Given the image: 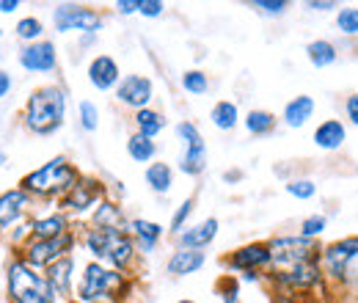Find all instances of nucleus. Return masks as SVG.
<instances>
[{
	"label": "nucleus",
	"instance_id": "obj_29",
	"mask_svg": "<svg viewBox=\"0 0 358 303\" xmlns=\"http://www.w3.org/2000/svg\"><path fill=\"white\" fill-rule=\"evenodd\" d=\"M127 155L133 157L135 163H152L155 155H157V143L141 132H133L130 141H127Z\"/></svg>",
	"mask_w": 358,
	"mask_h": 303
},
{
	"label": "nucleus",
	"instance_id": "obj_50",
	"mask_svg": "<svg viewBox=\"0 0 358 303\" xmlns=\"http://www.w3.org/2000/svg\"><path fill=\"white\" fill-rule=\"evenodd\" d=\"M224 303H240V301H224Z\"/></svg>",
	"mask_w": 358,
	"mask_h": 303
},
{
	"label": "nucleus",
	"instance_id": "obj_19",
	"mask_svg": "<svg viewBox=\"0 0 358 303\" xmlns=\"http://www.w3.org/2000/svg\"><path fill=\"white\" fill-rule=\"evenodd\" d=\"M130 234H133L135 246H138L143 254H152L155 246H157L160 237H163V226L155 223V220H146V218H133V220H130Z\"/></svg>",
	"mask_w": 358,
	"mask_h": 303
},
{
	"label": "nucleus",
	"instance_id": "obj_9",
	"mask_svg": "<svg viewBox=\"0 0 358 303\" xmlns=\"http://www.w3.org/2000/svg\"><path fill=\"white\" fill-rule=\"evenodd\" d=\"M72 246H75V234L72 232H66L64 237H55V240H31L22 248V257L20 260H25L31 267L39 270V267H50V265H55L58 260L69 257Z\"/></svg>",
	"mask_w": 358,
	"mask_h": 303
},
{
	"label": "nucleus",
	"instance_id": "obj_45",
	"mask_svg": "<svg viewBox=\"0 0 358 303\" xmlns=\"http://www.w3.org/2000/svg\"><path fill=\"white\" fill-rule=\"evenodd\" d=\"M8 91H11V78H8V72L0 69V99H3Z\"/></svg>",
	"mask_w": 358,
	"mask_h": 303
},
{
	"label": "nucleus",
	"instance_id": "obj_18",
	"mask_svg": "<svg viewBox=\"0 0 358 303\" xmlns=\"http://www.w3.org/2000/svg\"><path fill=\"white\" fill-rule=\"evenodd\" d=\"M31 207V193H25L22 188H14L8 193H0V226H11L25 216V210Z\"/></svg>",
	"mask_w": 358,
	"mask_h": 303
},
{
	"label": "nucleus",
	"instance_id": "obj_2",
	"mask_svg": "<svg viewBox=\"0 0 358 303\" xmlns=\"http://www.w3.org/2000/svg\"><path fill=\"white\" fill-rule=\"evenodd\" d=\"M83 246L89 251L94 262H102L119 273H127L133 267L135 254H138V246H135L133 234L130 232H122V229H99V226H91L83 234Z\"/></svg>",
	"mask_w": 358,
	"mask_h": 303
},
{
	"label": "nucleus",
	"instance_id": "obj_49",
	"mask_svg": "<svg viewBox=\"0 0 358 303\" xmlns=\"http://www.w3.org/2000/svg\"><path fill=\"white\" fill-rule=\"evenodd\" d=\"M179 303H196V301H179Z\"/></svg>",
	"mask_w": 358,
	"mask_h": 303
},
{
	"label": "nucleus",
	"instance_id": "obj_23",
	"mask_svg": "<svg viewBox=\"0 0 358 303\" xmlns=\"http://www.w3.org/2000/svg\"><path fill=\"white\" fill-rule=\"evenodd\" d=\"M69 229V220L64 213H55V216H45V218H36L31 223V237L34 240H55V237H64Z\"/></svg>",
	"mask_w": 358,
	"mask_h": 303
},
{
	"label": "nucleus",
	"instance_id": "obj_21",
	"mask_svg": "<svg viewBox=\"0 0 358 303\" xmlns=\"http://www.w3.org/2000/svg\"><path fill=\"white\" fill-rule=\"evenodd\" d=\"M312 116H314V99L309 94H301V97L289 99V102L284 105V113H281L284 125L292 127V130H301Z\"/></svg>",
	"mask_w": 358,
	"mask_h": 303
},
{
	"label": "nucleus",
	"instance_id": "obj_22",
	"mask_svg": "<svg viewBox=\"0 0 358 303\" xmlns=\"http://www.w3.org/2000/svg\"><path fill=\"white\" fill-rule=\"evenodd\" d=\"M207 262L204 251H190V248H177L171 257H169V273L171 276H190V273H199Z\"/></svg>",
	"mask_w": 358,
	"mask_h": 303
},
{
	"label": "nucleus",
	"instance_id": "obj_46",
	"mask_svg": "<svg viewBox=\"0 0 358 303\" xmlns=\"http://www.w3.org/2000/svg\"><path fill=\"white\" fill-rule=\"evenodd\" d=\"M20 8V0H0V11L3 14H11V11H17Z\"/></svg>",
	"mask_w": 358,
	"mask_h": 303
},
{
	"label": "nucleus",
	"instance_id": "obj_24",
	"mask_svg": "<svg viewBox=\"0 0 358 303\" xmlns=\"http://www.w3.org/2000/svg\"><path fill=\"white\" fill-rule=\"evenodd\" d=\"M91 226H99V229H122V232H130V220L124 218L122 207L113 204V202H102L96 210H94V223Z\"/></svg>",
	"mask_w": 358,
	"mask_h": 303
},
{
	"label": "nucleus",
	"instance_id": "obj_43",
	"mask_svg": "<svg viewBox=\"0 0 358 303\" xmlns=\"http://www.w3.org/2000/svg\"><path fill=\"white\" fill-rule=\"evenodd\" d=\"M345 116H348V122L358 127V94H350L348 99H345Z\"/></svg>",
	"mask_w": 358,
	"mask_h": 303
},
{
	"label": "nucleus",
	"instance_id": "obj_42",
	"mask_svg": "<svg viewBox=\"0 0 358 303\" xmlns=\"http://www.w3.org/2000/svg\"><path fill=\"white\" fill-rule=\"evenodd\" d=\"M306 8H309V11H320V14H328V11H339L342 6H339L336 0H309Z\"/></svg>",
	"mask_w": 358,
	"mask_h": 303
},
{
	"label": "nucleus",
	"instance_id": "obj_6",
	"mask_svg": "<svg viewBox=\"0 0 358 303\" xmlns=\"http://www.w3.org/2000/svg\"><path fill=\"white\" fill-rule=\"evenodd\" d=\"M268 279L273 290H275L273 295H281V298H289V301H298V298H306V295H328V284H325L320 260L295 265L289 270H275Z\"/></svg>",
	"mask_w": 358,
	"mask_h": 303
},
{
	"label": "nucleus",
	"instance_id": "obj_26",
	"mask_svg": "<svg viewBox=\"0 0 358 303\" xmlns=\"http://www.w3.org/2000/svg\"><path fill=\"white\" fill-rule=\"evenodd\" d=\"M133 122H135V127H138V132H141V135H146V138H152V141H155V138L163 132V127H166L163 113H160V111H152V108L135 111Z\"/></svg>",
	"mask_w": 358,
	"mask_h": 303
},
{
	"label": "nucleus",
	"instance_id": "obj_40",
	"mask_svg": "<svg viewBox=\"0 0 358 303\" xmlns=\"http://www.w3.org/2000/svg\"><path fill=\"white\" fill-rule=\"evenodd\" d=\"M251 6H254V8H259L262 14H270V17H281V14L289 8V3H287V0H254Z\"/></svg>",
	"mask_w": 358,
	"mask_h": 303
},
{
	"label": "nucleus",
	"instance_id": "obj_44",
	"mask_svg": "<svg viewBox=\"0 0 358 303\" xmlns=\"http://www.w3.org/2000/svg\"><path fill=\"white\" fill-rule=\"evenodd\" d=\"M116 11L124 14V17H127V14H135V11H141V0H119V3H116Z\"/></svg>",
	"mask_w": 358,
	"mask_h": 303
},
{
	"label": "nucleus",
	"instance_id": "obj_41",
	"mask_svg": "<svg viewBox=\"0 0 358 303\" xmlns=\"http://www.w3.org/2000/svg\"><path fill=\"white\" fill-rule=\"evenodd\" d=\"M166 11V3L163 0H141V11L138 14H143V17H160Z\"/></svg>",
	"mask_w": 358,
	"mask_h": 303
},
{
	"label": "nucleus",
	"instance_id": "obj_7",
	"mask_svg": "<svg viewBox=\"0 0 358 303\" xmlns=\"http://www.w3.org/2000/svg\"><path fill=\"white\" fill-rule=\"evenodd\" d=\"M8 281V298L11 303H55L58 293L47 281L45 273L31 267L25 260H14L6 270Z\"/></svg>",
	"mask_w": 358,
	"mask_h": 303
},
{
	"label": "nucleus",
	"instance_id": "obj_30",
	"mask_svg": "<svg viewBox=\"0 0 358 303\" xmlns=\"http://www.w3.org/2000/svg\"><path fill=\"white\" fill-rule=\"evenodd\" d=\"M210 119H213V125H215L218 130H234V127H237V122H240V111H237V105H234V102L221 99V102H215V105H213Z\"/></svg>",
	"mask_w": 358,
	"mask_h": 303
},
{
	"label": "nucleus",
	"instance_id": "obj_28",
	"mask_svg": "<svg viewBox=\"0 0 358 303\" xmlns=\"http://www.w3.org/2000/svg\"><path fill=\"white\" fill-rule=\"evenodd\" d=\"M207 169V146L199 143V146H185V155L179 160V171L187 174V176H199V174Z\"/></svg>",
	"mask_w": 358,
	"mask_h": 303
},
{
	"label": "nucleus",
	"instance_id": "obj_35",
	"mask_svg": "<svg viewBox=\"0 0 358 303\" xmlns=\"http://www.w3.org/2000/svg\"><path fill=\"white\" fill-rule=\"evenodd\" d=\"M325 229H328V218L322 216V213H314V216H306L301 220V232L298 234H303L309 240H320Z\"/></svg>",
	"mask_w": 358,
	"mask_h": 303
},
{
	"label": "nucleus",
	"instance_id": "obj_8",
	"mask_svg": "<svg viewBox=\"0 0 358 303\" xmlns=\"http://www.w3.org/2000/svg\"><path fill=\"white\" fill-rule=\"evenodd\" d=\"M268 246L273 273L275 270H289V267L303 265V262L320 260V254H322L320 240H309L303 234H278V237H270Z\"/></svg>",
	"mask_w": 358,
	"mask_h": 303
},
{
	"label": "nucleus",
	"instance_id": "obj_31",
	"mask_svg": "<svg viewBox=\"0 0 358 303\" xmlns=\"http://www.w3.org/2000/svg\"><path fill=\"white\" fill-rule=\"evenodd\" d=\"M243 122H245V130L251 132V135H257V138L270 135V132L275 130V125H278V119L270 111H251Z\"/></svg>",
	"mask_w": 358,
	"mask_h": 303
},
{
	"label": "nucleus",
	"instance_id": "obj_16",
	"mask_svg": "<svg viewBox=\"0 0 358 303\" xmlns=\"http://www.w3.org/2000/svg\"><path fill=\"white\" fill-rule=\"evenodd\" d=\"M218 237V220L215 218H207L196 226H185V232L177 234V243L179 248H190V251H201L207 248L213 240Z\"/></svg>",
	"mask_w": 358,
	"mask_h": 303
},
{
	"label": "nucleus",
	"instance_id": "obj_38",
	"mask_svg": "<svg viewBox=\"0 0 358 303\" xmlns=\"http://www.w3.org/2000/svg\"><path fill=\"white\" fill-rule=\"evenodd\" d=\"M177 135H179V141H182L185 146H199V143H204L201 132H199V127H196L193 122H179Z\"/></svg>",
	"mask_w": 358,
	"mask_h": 303
},
{
	"label": "nucleus",
	"instance_id": "obj_4",
	"mask_svg": "<svg viewBox=\"0 0 358 303\" xmlns=\"http://www.w3.org/2000/svg\"><path fill=\"white\" fill-rule=\"evenodd\" d=\"M127 293V273H119L102 262H89L78 281V303H119Z\"/></svg>",
	"mask_w": 358,
	"mask_h": 303
},
{
	"label": "nucleus",
	"instance_id": "obj_14",
	"mask_svg": "<svg viewBox=\"0 0 358 303\" xmlns=\"http://www.w3.org/2000/svg\"><path fill=\"white\" fill-rule=\"evenodd\" d=\"M20 64H22V69H28V72H52L55 64H58L55 44L52 42L28 44V47L20 52Z\"/></svg>",
	"mask_w": 358,
	"mask_h": 303
},
{
	"label": "nucleus",
	"instance_id": "obj_20",
	"mask_svg": "<svg viewBox=\"0 0 358 303\" xmlns=\"http://www.w3.org/2000/svg\"><path fill=\"white\" fill-rule=\"evenodd\" d=\"M45 276L58 295H72V284H75V260H72V254L58 260L55 265H50Z\"/></svg>",
	"mask_w": 358,
	"mask_h": 303
},
{
	"label": "nucleus",
	"instance_id": "obj_33",
	"mask_svg": "<svg viewBox=\"0 0 358 303\" xmlns=\"http://www.w3.org/2000/svg\"><path fill=\"white\" fill-rule=\"evenodd\" d=\"M17 36L22 39V42H31L36 44L39 42V36L45 34V25H42V20H36V17H25V20H20L17 22Z\"/></svg>",
	"mask_w": 358,
	"mask_h": 303
},
{
	"label": "nucleus",
	"instance_id": "obj_5",
	"mask_svg": "<svg viewBox=\"0 0 358 303\" xmlns=\"http://www.w3.org/2000/svg\"><path fill=\"white\" fill-rule=\"evenodd\" d=\"M66 116V91L58 86H42L28 97L25 127L36 135H50L64 125Z\"/></svg>",
	"mask_w": 358,
	"mask_h": 303
},
{
	"label": "nucleus",
	"instance_id": "obj_53",
	"mask_svg": "<svg viewBox=\"0 0 358 303\" xmlns=\"http://www.w3.org/2000/svg\"><path fill=\"white\" fill-rule=\"evenodd\" d=\"M69 303H78V301H69Z\"/></svg>",
	"mask_w": 358,
	"mask_h": 303
},
{
	"label": "nucleus",
	"instance_id": "obj_11",
	"mask_svg": "<svg viewBox=\"0 0 358 303\" xmlns=\"http://www.w3.org/2000/svg\"><path fill=\"white\" fill-rule=\"evenodd\" d=\"M102 202H105V185L94 176H80V182L61 199V210L83 216L89 210H96Z\"/></svg>",
	"mask_w": 358,
	"mask_h": 303
},
{
	"label": "nucleus",
	"instance_id": "obj_3",
	"mask_svg": "<svg viewBox=\"0 0 358 303\" xmlns=\"http://www.w3.org/2000/svg\"><path fill=\"white\" fill-rule=\"evenodd\" d=\"M80 182V171L66 160V157H52L42 169L25 174L20 188L31 196H42V199H64L75 185Z\"/></svg>",
	"mask_w": 358,
	"mask_h": 303
},
{
	"label": "nucleus",
	"instance_id": "obj_39",
	"mask_svg": "<svg viewBox=\"0 0 358 303\" xmlns=\"http://www.w3.org/2000/svg\"><path fill=\"white\" fill-rule=\"evenodd\" d=\"M190 213H193V199H185V202H182V204L177 207L174 218H171V232H174V234L185 232V223H187Z\"/></svg>",
	"mask_w": 358,
	"mask_h": 303
},
{
	"label": "nucleus",
	"instance_id": "obj_12",
	"mask_svg": "<svg viewBox=\"0 0 358 303\" xmlns=\"http://www.w3.org/2000/svg\"><path fill=\"white\" fill-rule=\"evenodd\" d=\"M224 265L229 270H237V273H259V270H268L270 246L268 243H248V246H240L237 251L226 254Z\"/></svg>",
	"mask_w": 358,
	"mask_h": 303
},
{
	"label": "nucleus",
	"instance_id": "obj_36",
	"mask_svg": "<svg viewBox=\"0 0 358 303\" xmlns=\"http://www.w3.org/2000/svg\"><path fill=\"white\" fill-rule=\"evenodd\" d=\"M182 88H185L187 94H207L210 78H207L201 69H190V72L182 75Z\"/></svg>",
	"mask_w": 358,
	"mask_h": 303
},
{
	"label": "nucleus",
	"instance_id": "obj_48",
	"mask_svg": "<svg viewBox=\"0 0 358 303\" xmlns=\"http://www.w3.org/2000/svg\"><path fill=\"white\" fill-rule=\"evenodd\" d=\"M3 163H6V152L0 149V166H3Z\"/></svg>",
	"mask_w": 358,
	"mask_h": 303
},
{
	"label": "nucleus",
	"instance_id": "obj_1",
	"mask_svg": "<svg viewBox=\"0 0 358 303\" xmlns=\"http://www.w3.org/2000/svg\"><path fill=\"white\" fill-rule=\"evenodd\" d=\"M320 267L328 284V295L358 298V234L325 243Z\"/></svg>",
	"mask_w": 358,
	"mask_h": 303
},
{
	"label": "nucleus",
	"instance_id": "obj_15",
	"mask_svg": "<svg viewBox=\"0 0 358 303\" xmlns=\"http://www.w3.org/2000/svg\"><path fill=\"white\" fill-rule=\"evenodd\" d=\"M89 83L96 88V91H110V88H116L122 83L119 64H116L110 55H96V58H91Z\"/></svg>",
	"mask_w": 358,
	"mask_h": 303
},
{
	"label": "nucleus",
	"instance_id": "obj_51",
	"mask_svg": "<svg viewBox=\"0 0 358 303\" xmlns=\"http://www.w3.org/2000/svg\"><path fill=\"white\" fill-rule=\"evenodd\" d=\"M0 39H3V31H0Z\"/></svg>",
	"mask_w": 358,
	"mask_h": 303
},
{
	"label": "nucleus",
	"instance_id": "obj_13",
	"mask_svg": "<svg viewBox=\"0 0 358 303\" xmlns=\"http://www.w3.org/2000/svg\"><path fill=\"white\" fill-rule=\"evenodd\" d=\"M152 97H155V86H152V80L146 75H124L122 83L116 86V99L122 105L133 108V111L149 108Z\"/></svg>",
	"mask_w": 358,
	"mask_h": 303
},
{
	"label": "nucleus",
	"instance_id": "obj_17",
	"mask_svg": "<svg viewBox=\"0 0 358 303\" xmlns=\"http://www.w3.org/2000/svg\"><path fill=\"white\" fill-rule=\"evenodd\" d=\"M312 141L322 152H336V149H342L345 141H348V127H345L342 119H325V122H320V125L314 127Z\"/></svg>",
	"mask_w": 358,
	"mask_h": 303
},
{
	"label": "nucleus",
	"instance_id": "obj_32",
	"mask_svg": "<svg viewBox=\"0 0 358 303\" xmlns=\"http://www.w3.org/2000/svg\"><path fill=\"white\" fill-rule=\"evenodd\" d=\"M336 28L342 36L358 39V6H345L336 11Z\"/></svg>",
	"mask_w": 358,
	"mask_h": 303
},
{
	"label": "nucleus",
	"instance_id": "obj_37",
	"mask_svg": "<svg viewBox=\"0 0 358 303\" xmlns=\"http://www.w3.org/2000/svg\"><path fill=\"white\" fill-rule=\"evenodd\" d=\"M78 111H80V127H83V130L94 132L99 127V108H96L91 99H83Z\"/></svg>",
	"mask_w": 358,
	"mask_h": 303
},
{
	"label": "nucleus",
	"instance_id": "obj_52",
	"mask_svg": "<svg viewBox=\"0 0 358 303\" xmlns=\"http://www.w3.org/2000/svg\"><path fill=\"white\" fill-rule=\"evenodd\" d=\"M356 50H358V39H356Z\"/></svg>",
	"mask_w": 358,
	"mask_h": 303
},
{
	"label": "nucleus",
	"instance_id": "obj_34",
	"mask_svg": "<svg viewBox=\"0 0 358 303\" xmlns=\"http://www.w3.org/2000/svg\"><path fill=\"white\" fill-rule=\"evenodd\" d=\"M287 193H289V196H295V199H301V202H309V199L317 196V182L309 179V176L289 179V182H287Z\"/></svg>",
	"mask_w": 358,
	"mask_h": 303
},
{
	"label": "nucleus",
	"instance_id": "obj_10",
	"mask_svg": "<svg viewBox=\"0 0 358 303\" xmlns=\"http://www.w3.org/2000/svg\"><path fill=\"white\" fill-rule=\"evenodd\" d=\"M55 28L61 34L66 31H80V34H94L102 28V14L94 11L89 6H78V3H61L55 8Z\"/></svg>",
	"mask_w": 358,
	"mask_h": 303
},
{
	"label": "nucleus",
	"instance_id": "obj_47",
	"mask_svg": "<svg viewBox=\"0 0 358 303\" xmlns=\"http://www.w3.org/2000/svg\"><path fill=\"white\" fill-rule=\"evenodd\" d=\"M243 281H262L259 273H243Z\"/></svg>",
	"mask_w": 358,
	"mask_h": 303
},
{
	"label": "nucleus",
	"instance_id": "obj_25",
	"mask_svg": "<svg viewBox=\"0 0 358 303\" xmlns=\"http://www.w3.org/2000/svg\"><path fill=\"white\" fill-rule=\"evenodd\" d=\"M306 58H309V64H312L314 69H328V66L336 64L339 50H336V44L328 42V39H314V42L306 44Z\"/></svg>",
	"mask_w": 358,
	"mask_h": 303
},
{
	"label": "nucleus",
	"instance_id": "obj_27",
	"mask_svg": "<svg viewBox=\"0 0 358 303\" xmlns=\"http://www.w3.org/2000/svg\"><path fill=\"white\" fill-rule=\"evenodd\" d=\"M146 185L155 193H169L174 185V171L169 163H149L146 166Z\"/></svg>",
	"mask_w": 358,
	"mask_h": 303
}]
</instances>
